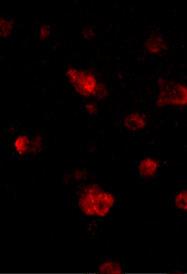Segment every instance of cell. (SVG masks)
Masks as SVG:
<instances>
[{"mask_svg":"<svg viewBox=\"0 0 187 274\" xmlns=\"http://www.w3.org/2000/svg\"><path fill=\"white\" fill-rule=\"evenodd\" d=\"M87 176H88V173L86 171L82 170V169H78V170L74 171L71 175V178L77 181L85 180Z\"/></svg>","mask_w":187,"mask_h":274,"instance_id":"9a60e30c","label":"cell"},{"mask_svg":"<svg viewBox=\"0 0 187 274\" xmlns=\"http://www.w3.org/2000/svg\"><path fill=\"white\" fill-rule=\"evenodd\" d=\"M148 119L144 113L134 112L130 113L124 117L123 126L130 132L142 131L147 128Z\"/></svg>","mask_w":187,"mask_h":274,"instance_id":"277c9868","label":"cell"},{"mask_svg":"<svg viewBox=\"0 0 187 274\" xmlns=\"http://www.w3.org/2000/svg\"><path fill=\"white\" fill-rule=\"evenodd\" d=\"M81 34L84 39L90 40L93 39L95 36H96V31H95L93 27L88 26L83 28Z\"/></svg>","mask_w":187,"mask_h":274,"instance_id":"4fadbf2b","label":"cell"},{"mask_svg":"<svg viewBox=\"0 0 187 274\" xmlns=\"http://www.w3.org/2000/svg\"><path fill=\"white\" fill-rule=\"evenodd\" d=\"M143 48L148 54L158 55L168 50L167 41L162 35L153 33L146 38L143 43Z\"/></svg>","mask_w":187,"mask_h":274,"instance_id":"5b68a950","label":"cell"},{"mask_svg":"<svg viewBox=\"0 0 187 274\" xmlns=\"http://www.w3.org/2000/svg\"><path fill=\"white\" fill-rule=\"evenodd\" d=\"M31 140L32 138L28 135H20L15 138L14 142V149L20 157L30 155Z\"/></svg>","mask_w":187,"mask_h":274,"instance_id":"52a82bcc","label":"cell"},{"mask_svg":"<svg viewBox=\"0 0 187 274\" xmlns=\"http://www.w3.org/2000/svg\"><path fill=\"white\" fill-rule=\"evenodd\" d=\"M45 147L44 138L42 135L37 134L32 138L30 155H37L43 152Z\"/></svg>","mask_w":187,"mask_h":274,"instance_id":"30bf717a","label":"cell"},{"mask_svg":"<svg viewBox=\"0 0 187 274\" xmlns=\"http://www.w3.org/2000/svg\"><path fill=\"white\" fill-rule=\"evenodd\" d=\"M158 93L155 105L158 109L187 107V84L160 77L157 81Z\"/></svg>","mask_w":187,"mask_h":274,"instance_id":"7a4b0ae2","label":"cell"},{"mask_svg":"<svg viewBox=\"0 0 187 274\" xmlns=\"http://www.w3.org/2000/svg\"><path fill=\"white\" fill-rule=\"evenodd\" d=\"M160 167L159 161L153 157H146L138 163L137 173L143 180H150L155 177Z\"/></svg>","mask_w":187,"mask_h":274,"instance_id":"8992f818","label":"cell"},{"mask_svg":"<svg viewBox=\"0 0 187 274\" xmlns=\"http://www.w3.org/2000/svg\"><path fill=\"white\" fill-rule=\"evenodd\" d=\"M97 272L101 274H122L123 267L119 262L114 260H107L100 263Z\"/></svg>","mask_w":187,"mask_h":274,"instance_id":"ba28073f","label":"cell"},{"mask_svg":"<svg viewBox=\"0 0 187 274\" xmlns=\"http://www.w3.org/2000/svg\"><path fill=\"white\" fill-rule=\"evenodd\" d=\"M176 209L187 213V189H183L176 194L173 200Z\"/></svg>","mask_w":187,"mask_h":274,"instance_id":"8fae6325","label":"cell"},{"mask_svg":"<svg viewBox=\"0 0 187 274\" xmlns=\"http://www.w3.org/2000/svg\"><path fill=\"white\" fill-rule=\"evenodd\" d=\"M51 33L50 25L45 24L40 27L39 30V38L41 40H45L50 37Z\"/></svg>","mask_w":187,"mask_h":274,"instance_id":"5bb4252c","label":"cell"},{"mask_svg":"<svg viewBox=\"0 0 187 274\" xmlns=\"http://www.w3.org/2000/svg\"><path fill=\"white\" fill-rule=\"evenodd\" d=\"M66 75L69 83L79 96L84 99L96 98L100 81L93 71L69 67Z\"/></svg>","mask_w":187,"mask_h":274,"instance_id":"3957f363","label":"cell"},{"mask_svg":"<svg viewBox=\"0 0 187 274\" xmlns=\"http://www.w3.org/2000/svg\"><path fill=\"white\" fill-rule=\"evenodd\" d=\"M109 96V89L106 84L100 81L97 87L96 99L98 100L106 99Z\"/></svg>","mask_w":187,"mask_h":274,"instance_id":"7c38bea8","label":"cell"},{"mask_svg":"<svg viewBox=\"0 0 187 274\" xmlns=\"http://www.w3.org/2000/svg\"><path fill=\"white\" fill-rule=\"evenodd\" d=\"M116 204L114 195L96 183L86 184L78 193L77 206L79 211L89 218H106L111 213Z\"/></svg>","mask_w":187,"mask_h":274,"instance_id":"6da1fadb","label":"cell"},{"mask_svg":"<svg viewBox=\"0 0 187 274\" xmlns=\"http://www.w3.org/2000/svg\"><path fill=\"white\" fill-rule=\"evenodd\" d=\"M84 108H85L86 112L90 116H95V115H96L99 113L98 106H97L96 104L94 103V102L86 103L85 106H84Z\"/></svg>","mask_w":187,"mask_h":274,"instance_id":"2e32d148","label":"cell"},{"mask_svg":"<svg viewBox=\"0 0 187 274\" xmlns=\"http://www.w3.org/2000/svg\"><path fill=\"white\" fill-rule=\"evenodd\" d=\"M15 21L13 19L0 18V35L2 38L6 39L11 36L15 27Z\"/></svg>","mask_w":187,"mask_h":274,"instance_id":"9c48e42d","label":"cell"}]
</instances>
